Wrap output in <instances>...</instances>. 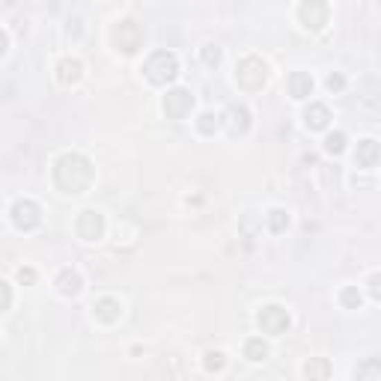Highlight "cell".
Instances as JSON below:
<instances>
[{
  "mask_svg": "<svg viewBox=\"0 0 381 381\" xmlns=\"http://www.w3.org/2000/svg\"><path fill=\"white\" fill-rule=\"evenodd\" d=\"M54 182L66 194H84L93 185V161L81 152H66L54 161Z\"/></svg>",
  "mask_w": 381,
  "mask_h": 381,
  "instance_id": "6da1fadb",
  "label": "cell"
},
{
  "mask_svg": "<svg viewBox=\"0 0 381 381\" xmlns=\"http://www.w3.org/2000/svg\"><path fill=\"white\" fill-rule=\"evenodd\" d=\"M143 75H146V81L155 84V87L170 84V81H173V78L179 75V60H176V54H173V51H155V54H149L146 66H143Z\"/></svg>",
  "mask_w": 381,
  "mask_h": 381,
  "instance_id": "7a4b0ae2",
  "label": "cell"
},
{
  "mask_svg": "<svg viewBox=\"0 0 381 381\" xmlns=\"http://www.w3.org/2000/svg\"><path fill=\"white\" fill-rule=\"evenodd\" d=\"M236 81H238V87H245V89H263V84L268 81L265 60H259V57H254V54L245 57V60H238Z\"/></svg>",
  "mask_w": 381,
  "mask_h": 381,
  "instance_id": "3957f363",
  "label": "cell"
},
{
  "mask_svg": "<svg viewBox=\"0 0 381 381\" xmlns=\"http://www.w3.org/2000/svg\"><path fill=\"white\" fill-rule=\"evenodd\" d=\"M143 42H146L143 27H140L137 21H132V18H125V21L114 24V45H116L123 54H137L140 48H143Z\"/></svg>",
  "mask_w": 381,
  "mask_h": 381,
  "instance_id": "277c9868",
  "label": "cell"
},
{
  "mask_svg": "<svg viewBox=\"0 0 381 381\" xmlns=\"http://www.w3.org/2000/svg\"><path fill=\"white\" fill-rule=\"evenodd\" d=\"M256 322H259V328H263L265 334L280 337V334H286V330H289V313L283 307H277V304H268V307L259 310Z\"/></svg>",
  "mask_w": 381,
  "mask_h": 381,
  "instance_id": "5b68a950",
  "label": "cell"
},
{
  "mask_svg": "<svg viewBox=\"0 0 381 381\" xmlns=\"http://www.w3.org/2000/svg\"><path fill=\"white\" fill-rule=\"evenodd\" d=\"M190 107H194V96L185 87H176L164 96V114L170 119H185L190 114Z\"/></svg>",
  "mask_w": 381,
  "mask_h": 381,
  "instance_id": "8992f818",
  "label": "cell"
},
{
  "mask_svg": "<svg viewBox=\"0 0 381 381\" xmlns=\"http://www.w3.org/2000/svg\"><path fill=\"white\" fill-rule=\"evenodd\" d=\"M12 224L18 229H24V233H30V229H36L42 224V209H39L33 200H18L12 206Z\"/></svg>",
  "mask_w": 381,
  "mask_h": 381,
  "instance_id": "52a82bcc",
  "label": "cell"
},
{
  "mask_svg": "<svg viewBox=\"0 0 381 381\" xmlns=\"http://www.w3.org/2000/svg\"><path fill=\"white\" fill-rule=\"evenodd\" d=\"M105 233V215L96 212V209H87V212L78 215V236L84 242H98Z\"/></svg>",
  "mask_w": 381,
  "mask_h": 381,
  "instance_id": "ba28073f",
  "label": "cell"
},
{
  "mask_svg": "<svg viewBox=\"0 0 381 381\" xmlns=\"http://www.w3.org/2000/svg\"><path fill=\"white\" fill-rule=\"evenodd\" d=\"M298 15H301V24L307 30H322L328 24L330 9H328V3H322V0H307V3H301Z\"/></svg>",
  "mask_w": 381,
  "mask_h": 381,
  "instance_id": "9c48e42d",
  "label": "cell"
},
{
  "mask_svg": "<svg viewBox=\"0 0 381 381\" xmlns=\"http://www.w3.org/2000/svg\"><path fill=\"white\" fill-rule=\"evenodd\" d=\"M224 116H227V125L233 134H245L250 128V110L245 105H229Z\"/></svg>",
  "mask_w": 381,
  "mask_h": 381,
  "instance_id": "30bf717a",
  "label": "cell"
},
{
  "mask_svg": "<svg viewBox=\"0 0 381 381\" xmlns=\"http://www.w3.org/2000/svg\"><path fill=\"white\" fill-rule=\"evenodd\" d=\"M328 123H330V110L322 102H313L304 110V125L310 132H322V128H328Z\"/></svg>",
  "mask_w": 381,
  "mask_h": 381,
  "instance_id": "8fae6325",
  "label": "cell"
},
{
  "mask_svg": "<svg viewBox=\"0 0 381 381\" xmlns=\"http://www.w3.org/2000/svg\"><path fill=\"white\" fill-rule=\"evenodd\" d=\"M93 310H96V319L105 325H114V322H119V316H123V307H119L116 298H98Z\"/></svg>",
  "mask_w": 381,
  "mask_h": 381,
  "instance_id": "7c38bea8",
  "label": "cell"
},
{
  "mask_svg": "<svg viewBox=\"0 0 381 381\" xmlns=\"http://www.w3.org/2000/svg\"><path fill=\"white\" fill-rule=\"evenodd\" d=\"M286 87H289V96L292 98H310L313 96V78H310L307 72H292L289 75V81H286Z\"/></svg>",
  "mask_w": 381,
  "mask_h": 381,
  "instance_id": "4fadbf2b",
  "label": "cell"
},
{
  "mask_svg": "<svg viewBox=\"0 0 381 381\" xmlns=\"http://www.w3.org/2000/svg\"><path fill=\"white\" fill-rule=\"evenodd\" d=\"M355 161L357 167H364V170H373L378 164V140H360L357 143V152H355Z\"/></svg>",
  "mask_w": 381,
  "mask_h": 381,
  "instance_id": "5bb4252c",
  "label": "cell"
},
{
  "mask_svg": "<svg viewBox=\"0 0 381 381\" xmlns=\"http://www.w3.org/2000/svg\"><path fill=\"white\" fill-rule=\"evenodd\" d=\"M81 72H84V66H81V60H75V57H63L57 63L60 84H78L81 81Z\"/></svg>",
  "mask_w": 381,
  "mask_h": 381,
  "instance_id": "9a60e30c",
  "label": "cell"
},
{
  "mask_svg": "<svg viewBox=\"0 0 381 381\" xmlns=\"http://www.w3.org/2000/svg\"><path fill=\"white\" fill-rule=\"evenodd\" d=\"M57 289H60V295L75 298L78 292H81V274L72 272V268H63V272L57 274Z\"/></svg>",
  "mask_w": 381,
  "mask_h": 381,
  "instance_id": "2e32d148",
  "label": "cell"
},
{
  "mask_svg": "<svg viewBox=\"0 0 381 381\" xmlns=\"http://www.w3.org/2000/svg\"><path fill=\"white\" fill-rule=\"evenodd\" d=\"M307 381H328L330 378V360L328 357H310L304 366Z\"/></svg>",
  "mask_w": 381,
  "mask_h": 381,
  "instance_id": "e0dca14e",
  "label": "cell"
},
{
  "mask_svg": "<svg viewBox=\"0 0 381 381\" xmlns=\"http://www.w3.org/2000/svg\"><path fill=\"white\" fill-rule=\"evenodd\" d=\"M245 357L247 360H265L268 357V343L263 337H250L245 343Z\"/></svg>",
  "mask_w": 381,
  "mask_h": 381,
  "instance_id": "ac0fdd59",
  "label": "cell"
},
{
  "mask_svg": "<svg viewBox=\"0 0 381 381\" xmlns=\"http://www.w3.org/2000/svg\"><path fill=\"white\" fill-rule=\"evenodd\" d=\"M378 373H381L378 357H369V360H364V364L357 366V381H378Z\"/></svg>",
  "mask_w": 381,
  "mask_h": 381,
  "instance_id": "d6986e66",
  "label": "cell"
},
{
  "mask_svg": "<svg viewBox=\"0 0 381 381\" xmlns=\"http://www.w3.org/2000/svg\"><path fill=\"white\" fill-rule=\"evenodd\" d=\"M286 227H289V215L283 209H272V212H268V229H272V233H286Z\"/></svg>",
  "mask_w": 381,
  "mask_h": 381,
  "instance_id": "ffe728a7",
  "label": "cell"
},
{
  "mask_svg": "<svg viewBox=\"0 0 381 381\" xmlns=\"http://www.w3.org/2000/svg\"><path fill=\"white\" fill-rule=\"evenodd\" d=\"M197 128H200V134H215L220 128V116L218 114H203L197 119Z\"/></svg>",
  "mask_w": 381,
  "mask_h": 381,
  "instance_id": "44dd1931",
  "label": "cell"
},
{
  "mask_svg": "<svg viewBox=\"0 0 381 381\" xmlns=\"http://www.w3.org/2000/svg\"><path fill=\"white\" fill-rule=\"evenodd\" d=\"M343 149H346V134H343V132H334V134H328V137H325V152L339 155Z\"/></svg>",
  "mask_w": 381,
  "mask_h": 381,
  "instance_id": "7402d4cb",
  "label": "cell"
},
{
  "mask_svg": "<svg viewBox=\"0 0 381 381\" xmlns=\"http://www.w3.org/2000/svg\"><path fill=\"white\" fill-rule=\"evenodd\" d=\"M339 301H343L346 310H357V307H360V292H357V286H346L343 292H339Z\"/></svg>",
  "mask_w": 381,
  "mask_h": 381,
  "instance_id": "603a6c76",
  "label": "cell"
},
{
  "mask_svg": "<svg viewBox=\"0 0 381 381\" xmlns=\"http://www.w3.org/2000/svg\"><path fill=\"white\" fill-rule=\"evenodd\" d=\"M206 369L209 373H220L224 369V364H227V357H224V352H206Z\"/></svg>",
  "mask_w": 381,
  "mask_h": 381,
  "instance_id": "cb8c5ba5",
  "label": "cell"
},
{
  "mask_svg": "<svg viewBox=\"0 0 381 381\" xmlns=\"http://www.w3.org/2000/svg\"><path fill=\"white\" fill-rule=\"evenodd\" d=\"M9 307H12V289L6 280H0V313H6Z\"/></svg>",
  "mask_w": 381,
  "mask_h": 381,
  "instance_id": "d4e9b609",
  "label": "cell"
},
{
  "mask_svg": "<svg viewBox=\"0 0 381 381\" xmlns=\"http://www.w3.org/2000/svg\"><path fill=\"white\" fill-rule=\"evenodd\" d=\"M200 57H203L206 66H218V63H220V48H218V45H206Z\"/></svg>",
  "mask_w": 381,
  "mask_h": 381,
  "instance_id": "484cf974",
  "label": "cell"
},
{
  "mask_svg": "<svg viewBox=\"0 0 381 381\" xmlns=\"http://www.w3.org/2000/svg\"><path fill=\"white\" fill-rule=\"evenodd\" d=\"M328 89H330V93H339V89H343L346 87V78L343 75H339V72H334V75H328Z\"/></svg>",
  "mask_w": 381,
  "mask_h": 381,
  "instance_id": "4316f807",
  "label": "cell"
},
{
  "mask_svg": "<svg viewBox=\"0 0 381 381\" xmlns=\"http://www.w3.org/2000/svg\"><path fill=\"white\" fill-rule=\"evenodd\" d=\"M18 280H21V283H36V272L33 268H18Z\"/></svg>",
  "mask_w": 381,
  "mask_h": 381,
  "instance_id": "83f0119b",
  "label": "cell"
},
{
  "mask_svg": "<svg viewBox=\"0 0 381 381\" xmlns=\"http://www.w3.org/2000/svg\"><path fill=\"white\" fill-rule=\"evenodd\" d=\"M369 295H373V298L381 295V277L378 274H373V280H369Z\"/></svg>",
  "mask_w": 381,
  "mask_h": 381,
  "instance_id": "f1b7e54d",
  "label": "cell"
},
{
  "mask_svg": "<svg viewBox=\"0 0 381 381\" xmlns=\"http://www.w3.org/2000/svg\"><path fill=\"white\" fill-rule=\"evenodd\" d=\"M6 48H9V39H6V33H3V30H0V57L6 54Z\"/></svg>",
  "mask_w": 381,
  "mask_h": 381,
  "instance_id": "f546056e",
  "label": "cell"
}]
</instances>
